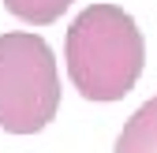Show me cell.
Here are the masks:
<instances>
[{"label":"cell","mask_w":157,"mask_h":153,"mask_svg":"<svg viewBox=\"0 0 157 153\" xmlns=\"http://www.w3.org/2000/svg\"><path fill=\"white\" fill-rule=\"evenodd\" d=\"M67 75L86 101H120L135 90L146 41L135 19L116 4H90L67 26Z\"/></svg>","instance_id":"obj_1"},{"label":"cell","mask_w":157,"mask_h":153,"mask_svg":"<svg viewBox=\"0 0 157 153\" xmlns=\"http://www.w3.org/2000/svg\"><path fill=\"white\" fill-rule=\"evenodd\" d=\"M112 153H157V97H150L124 123Z\"/></svg>","instance_id":"obj_3"},{"label":"cell","mask_w":157,"mask_h":153,"mask_svg":"<svg viewBox=\"0 0 157 153\" xmlns=\"http://www.w3.org/2000/svg\"><path fill=\"white\" fill-rule=\"evenodd\" d=\"M4 8L30 26H45V23H56L71 8V0H4Z\"/></svg>","instance_id":"obj_4"},{"label":"cell","mask_w":157,"mask_h":153,"mask_svg":"<svg viewBox=\"0 0 157 153\" xmlns=\"http://www.w3.org/2000/svg\"><path fill=\"white\" fill-rule=\"evenodd\" d=\"M60 108V75L41 34H0V127L11 135L41 131Z\"/></svg>","instance_id":"obj_2"}]
</instances>
